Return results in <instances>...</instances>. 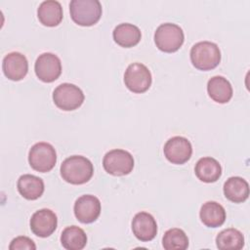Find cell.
Returning a JSON list of instances; mask_svg holds the SVG:
<instances>
[{"label": "cell", "mask_w": 250, "mask_h": 250, "mask_svg": "<svg viewBox=\"0 0 250 250\" xmlns=\"http://www.w3.org/2000/svg\"><path fill=\"white\" fill-rule=\"evenodd\" d=\"M163 152L171 163L184 164L189 160L192 154V146L187 138L175 136L165 143Z\"/></svg>", "instance_id": "30bf717a"}, {"label": "cell", "mask_w": 250, "mask_h": 250, "mask_svg": "<svg viewBox=\"0 0 250 250\" xmlns=\"http://www.w3.org/2000/svg\"><path fill=\"white\" fill-rule=\"evenodd\" d=\"M2 69L5 76L13 81H20L25 77L28 71V62L20 52H12L6 55L2 62Z\"/></svg>", "instance_id": "4fadbf2b"}, {"label": "cell", "mask_w": 250, "mask_h": 250, "mask_svg": "<svg viewBox=\"0 0 250 250\" xmlns=\"http://www.w3.org/2000/svg\"><path fill=\"white\" fill-rule=\"evenodd\" d=\"M34 70L41 81L51 83L57 80L62 73L61 60L53 53H43L35 62Z\"/></svg>", "instance_id": "9c48e42d"}, {"label": "cell", "mask_w": 250, "mask_h": 250, "mask_svg": "<svg viewBox=\"0 0 250 250\" xmlns=\"http://www.w3.org/2000/svg\"><path fill=\"white\" fill-rule=\"evenodd\" d=\"M10 250H35L36 245L32 239L27 236H18L14 238L9 246Z\"/></svg>", "instance_id": "d4e9b609"}, {"label": "cell", "mask_w": 250, "mask_h": 250, "mask_svg": "<svg viewBox=\"0 0 250 250\" xmlns=\"http://www.w3.org/2000/svg\"><path fill=\"white\" fill-rule=\"evenodd\" d=\"M162 245L166 250H186L188 247V238L183 229H170L163 235Z\"/></svg>", "instance_id": "cb8c5ba5"}, {"label": "cell", "mask_w": 250, "mask_h": 250, "mask_svg": "<svg viewBox=\"0 0 250 250\" xmlns=\"http://www.w3.org/2000/svg\"><path fill=\"white\" fill-rule=\"evenodd\" d=\"M185 40L183 29L175 23L166 22L160 24L154 32V42L156 47L165 53L178 51Z\"/></svg>", "instance_id": "277c9868"}, {"label": "cell", "mask_w": 250, "mask_h": 250, "mask_svg": "<svg viewBox=\"0 0 250 250\" xmlns=\"http://www.w3.org/2000/svg\"><path fill=\"white\" fill-rule=\"evenodd\" d=\"M69 12L75 23L91 26L99 21L103 10L98 0H72L69 3Z\"/></svg>", "instance_id": "3957f363"}, {"label": "cell", "mask_w": 250, "mask_h": 250, "mask_svg": "<svg viewBox=\"0 0 250 250\" xmlns=\"http://www.w3.org/2000/svg\"><path fill=\"white\" fill-rule=\"evenodd\" d=\"M61 242L67 250H81L86 246L87 235L81 228L70 226L62 230Z\"/></svg>", "instance_id": "7402d4cb"}, {"label": "cell", "mask_w": 250, "mask_h": 250, "mask_svg": "<svg viewBox=\"0 0 250 250\" xmlns=\"http://www.w3.org/2000/svg\"><path fill=\"white\" fill-rule=\"evenodd\" d=\"M103 166L105 172L112 176H124L132 172L134 158L129 151L115 148L104 154Z\"/></svg>", "instance_id": "8992f818"}, {"label": "cell", "mask_w": 250, "mask_h": 250, "mask_svg": "<svg viewBox=\"0 0 250 250\" xmlns=\"http://www.w3.org/2000/svg\"><path fill=\"white\" fill-rule=\"evenodd\" d=\"M151 73L149 69L141 62L128 65L124 73L125 86L133 93L142 94L147 91L151 85Z\"/></svg>", "instance_id": "ba28073f"}, {"label": "cell", "mask_w": 250, "mask_h": 250, "mask_svg": "<svg viewBox=\"0 0 250 250\" xmlns=\"http://www.w3.org/2000/svg\"><path fill=\"white\" fill-rule=\"evenodd\" d=\"M194 172L198 180L201 182L214 183L221 177L222 167L219 161L215 158L202 157L196 162Z\"/></svg>", "instance_id": "ffe728a7"}, {"label": "cell", "mask_w": 250, "mask_h": 250, "mask_svg": "<svg viewBox=\"0 0 250 250\" xmlns=\"http://www.w3.org/2000/svg\"><path fill=\"white\" fill-rule=\"evenodd\" d=\"M216 245L221 250H239L244 246V236L236 229H226L218 233Z\"/></svg>", "instance_id": "603a6c76"}, {"label": "cell", "mask_w": 250, "mask_h": 250, "mask_svg": "<svg viewBox=\"0 0 250 250\" xmlns=\"http://www.w3.org/2000/svg\"><path fill=\"white\" fill-rule=\"evenodd\" d=\"M58 218L57 215L50 209L43 208L31 216L30 229L39 237L50 236L57 229Z\"/></svg>", "instance_id": "7c38bea8"}, {"label": "cell", "mask_w": 250, "mask_h": 250, "mask_svg": "<svg viewBox=\"0 0 250 250\" xmlns=\"http://www.w3.org/2000/svg\"><path fill=\"white\" fill-rule=\"evenodd\" d=\"M199 217L206 227L218 228L226 221V210L216 201H207L201 206Z\"/></svg>", "instance_id": "d6986e66"}, {"label": "cell", "mask_w": 250, "mask_h": 250, "mask_svg": "<svg viewBox=\"0 0 250 250\" xmlns=\"http://www.w3.org/2000/svg\"><path fill=\"white\" fill-rule=\"evenodd\" d=\"M17 187L20 194L28 200L39 198L43 194L45 188L43 180L30 174L21 175L18 180Z\"/></svg>", "instance_id": "2e32d148"}, {"label": "cell", "mask_w": 250, "mask_h": 250, "mask_svg": "<svg viewBox=\"0 0 250 250\" xmlns=\"http://www.w3.org/2000/svg\"><path fill=\"white\" fill-rule=\"evenodd\" d=\"M112 37L115 43L123 48H131L136 46L141 38L142 33L138 26L132 23H120L118 24L112 32Z\"/></svg>", "instance_id": "ac0fdd59"}, {"label": "cell", "mask_w": 250, "mask_h": 250, "mask_svg": "<svg viewBox=\"0 0 250 250\" xmlns=\"http://www.w3.org/2000/svg\"><path fill=\"white\" fill-rule=\"evenodd\" d=\"M84 98L82 90L71 83H62L53 92V101L55 104L65 111L74 110L81 106Z\"/></svg>", "instance_id": "52a82bcc"}, {"label": "cell", "mask_w": 250, "mask_h": 250, "mask_svg": "<svg viewBox=\"0 0 250 250\" xmlns=\"http://www.w3.org/2000/svg\"><path fill=\"white\" fill-rule=\"evenodd\" d=\"M190 61L193 66L199 70H211L220 63L221 51L213 42H197L191 47Z\"/></svg>", "instance_id": "7a4b0ae2"}, {"label": "cell", "mask_w": 250, "mask_h": 250, "mask_svg": "<svg viewBox=\"0 0 250 250\" xmlns=\"http://www.w3.org/2000/svg\"><path fill=\"white\" fill-rule=\"evenodd\" d=\"M132 230L139 240L144 242L150 241L157 233V224L149 213L139 212L132 220Z\"/></svg>", "instance_id": "5bb4252c"}, {"label": "cell", "mask_w": 250, "mask_h": 250, "mask_svg": "<svg viewBox=\"0 0 250 250\" xmlns=\"http://www.w3.org/2000/svg\"><path fill=\"white\" fill-rule=\"evenodd\" d=\"M28 162L31 168L37 172L51 171L57 162V153L49 143L40 142L31 146L28 152Z\"/></svg>", "instance_id": "5b68a950"}, {"label": "cell", "mask_w": 250, "mask_h": 250, "mask_svg": "<svg viewBox=\"0 0 250 250\" xmlns=\"http://www.w3.org/2000/svg\"><path fill=\"white\" fill-rule=\"evenodd\" d=\"M101 201L92 194H84L78 197L74 203V215L83 224L95 222L101 214Z\"/></svg>", "instance_id": "8fae6325"}, {"label": "cell", "mask_w": 250, "mask_h": 250, "mask_svg": "<svg viewBox=\"0 0 250 250\" xmlns=\"http://www.w3.org/2000/svg\"><path fill=\"white\" fill-rule=\"evenodd\" d=\"M207 92L209 97L219 104H227L229 102L233 93L229 81L220 75L209 79L207 83Z\"/></svg>", "instance_id": "e0dca14e"}, {"label": "cell", "mask_w": 250, "mask_h": 250, "mask_svg": "<svg viewBox=\"0 0 250 250\" xmlns=\"http://www.w3.org/2000/svg\"><path fill=\"white\" fill-rule=\"evenodd\" d=\"M94 174L92 162L82 155H72L64 159L61 165V176L72 185L87 183Z\"/></svg>", "instance_id": "6da1fadb"}, {"label": "cell", "mask_w": 250, "mask_h": 250, "mask_svg": "<svg viewBox=\"0 0 250 250\" xmlns=\"http://www.w3.org/2000/svg\"><path fill=\"white\" fill-rule=\"evenodd\" d=\"M224 194L234 203H241L249 196V185L241 177H230L224 184Z\"/></svg>", "instance_id": "44dd1931"}, {"label": "cell", "mask_w": 250, "mask_h": 250, "mask_svg": "<svg viewBox=\"0 0 250 250\" xmlns=\"http://www.w3.org/2000/svg\"><path fill=\"white\" fill-rule=\"evenodd\" d=\"M39 21L45 26H57L62 20V8L59 1L47 0L42 2L37 9Z\"/></svg>", "instance_id": "9a60e30c"}]
</instances>
